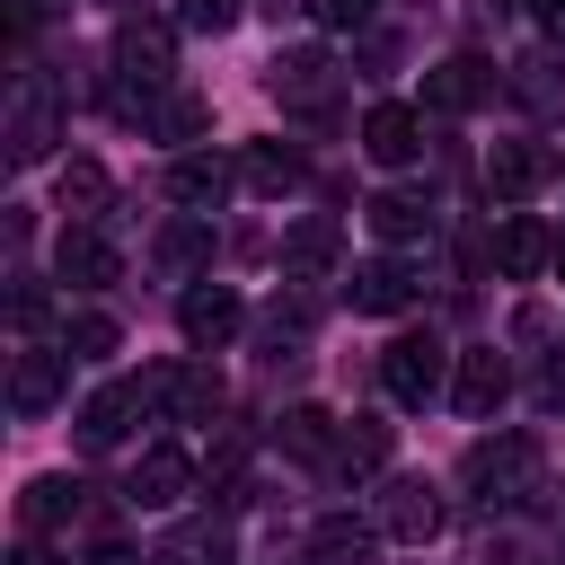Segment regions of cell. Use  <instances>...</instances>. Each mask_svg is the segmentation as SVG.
I'll return each mask as SVG.
<instances>
[{
	"instance_id": "1",
	"label": "cell",
	"mask_w": 565,
	"mask_h": 565,
	"mask_svg": "<svg viewBox=\"0 0 565 565\" xmlns=\"http://www.w3.org/2000/svg\"><path fill=\"white\" fill-rule=\"evenodd\" d=\"M115 71H124L115 106H124V115H150V97H159L168 71H177V35H168L159 18H124V26H115Z\"/></svg>"
},
{
	"instance_id": "2",
	"label": "cell",
	"mask_w": 565,
	"mask_h": 565,
	"mask_svg": "<svg viewBox=\"0 0 565 565\" xmlns=\"http://www.w3.org/2000/svg\"><path fill=\"white\" fill-rule=\"evenodd\" d=\"M459 477L477 486V503H530V494H539V441H530V433H494V441H468Z\"/></svg>"
},
{
	"instance_id": "3",
	"label": "cell",
	"mask_w": 565,
	"mask_h": 565,
	"mask_svg": "<svg viewBox=\"0 0 565 565\" xmlns=\"http://www.w3.org/2000/svg\"><path fill=\"white\" fill-rule=\"evenodd\" d=\"M53 141H62L53 79H44V71H18V88H9V159H18V168H35Z\"/></svg>"
},
{
	"instance_id": "4",
	"label": "cell",
	"mask_w": 565,
	"mask_h": 565,
	"mask_svg": "<svg viewBox=\"0 0 565 565\" xmlns=\"http://www.w3.org/2000/svg\"><path fill=\"white\" fill-rule=\"evenodd\" d=\"M380 380H388L397 406H433L441 380H450V344H441V335H397V344L380 353Z\"/></svg>"
},
{
	"instance_id": "5",
	"label": "cell",
	"mask_w": 565,
	"mask_h": 565,
	"mask_svg": "<svg viewBox=\"0 0 565 565\" xmlns=\"http://www.w3.org/2000/svg\"><path fill=\"white\" fill-rule=\"evenodd\" d=\"M141 397H150V415H168V424H203V415L221 406V380H212L203 362H150V371H141Z\"/></svg>"
},
{
	"instance_id": "6",
	"label": "cell",
	"mask_w": 565,
	"mask_h": 565,
	"mask_svg": "<svg viewBox=\"0 0 565 565\" xmlns=\"http://www.w3.org/2000/svg\"><path fill=\"white\" fill-rule=\"evenodd\" d=\"M177 327H185V344H194V353H221V344L247 327V300H238L230 282H194V291L177 300Z\"/></svg>"
},
{
	"instance_id": "7",
	"label": "cell",
	"mask_w": 565,
	"mask_h": 565,
	"mask_svg": "<svg viewBox=\"0 0 565 565\" xmlns=\"http://www.w3.org/2000/svg\"><path fill=\"white\" fill-rule=\"evenodd\" d=\"M433 530H441V486H433V477H388V486H380V539L424 547Z\"/></svg>"
},
{
	"instance_id": "8",
	"label": "cell",
	"mask_w": 565,
	"mask_h": 565,
	"mask_svg": "<svg viewBox=\"0 0 565 565\" xmlns=\"http://www.w3.org/2000/svg\"><path fill=\"white\" fill-rule=\"evenodd\" d=\"M265 88H274L291 115H327V106H335V62H327V53H274Z\"/></svg>"
},
{
	"instance_id": "9",
	"label": "cell",
	"mask_w": 565,
	"mask_h": 565,
	"mask_svg": "<svg viewBox=\"0 0 565 565\" xmlns=\"http://www.w3.org/2000/svg\"><path fill=\"white\" fill-rule=\"evenodd\" d=\"M230 185H238V168H230L221 150H185V159H168V203H177V212H221Z\"/></svg>"
},
{
	"instance_id": "10",
	"label": "cell",
	"mask_w": 565,
	"mask_h": 565,
	"mask_svg": "<svg viewBox=\"0 0 565 565\" xmlns=\"http://www.w3.org/2000/svg\"><path fill=\"white\" fill-rule=\"evenodd\" d=\"M53 274H62L71 291H106V282L124 274V256H115L88 221H62V238H53Z\"/></svg>"
},
{
	"instance_id": "11",
	"label": "cell",
	"mask_w": 565,
	"mask_h": 565,
	"mask_svg": "<svg viewBox=\"0 0 565 565\" xmlns=\"http://www.w3.org/2000/svg\"><path fill=\"white\" fill-rule=\"evenodd\" d=\"M486 97H494V62H477V53H450V62L424 71V106H433V115H468V106H486Z\"/></svg>"
},
{
	"instance_id": "12",
	"label": "cell",
	"mask_w": 565,
	"mask_h": 565,
	"mask_svg": "<svg viewBox=\"0 0 565 565\" xmlns=\"http://www.w3.org/2000/svg\"><path fill=\"white\" fill-rule=\"evenodd\" d=\"M415 291H424V274H415L406 256L353 265V309H362V318H397V309H415Z\"/></svg>"
},
{
	"instance_id": "13",
	"label": "cell",
	"mask_w": 565,
	"mask_h": 565,
	"mask_svg": "<svg viewBox=\"0 0 565 565\" xmlns=\"http://www.w3.org/2000/svg\"><path fill=\"white\" fill-rule=\"evenodd\" d=\"M62 388H71V353L26 344V353L9 362V406H18V415H53V406H62Z\"/></svg>"
},
{
	"instance_id": "14",
	"label": "cell",
	"mask_w": 565,
	"mask_h": 565,
	"mask_svg": "<svg viewBox=\"0 0 565 565\" xmlns=\"http://www.w3.org/2000/svg\"><path fill=\"white\" fill-rule=\"evenodd\" d=\"M362 150H371L380 168H406V159H424V115H415V106H397V97H380V106L362 115Z\"/></svg>"
},
{
	"instance_id": "15",
	"label": "cell",
	"mask_w": 565,
	"mask_h": 565,
	"mask_svg": "<svg viewBox=\"0 0 565 565\" xmlns=\"http://www.w3.org/2000/svg\"><path fill=\"white\" fill-rule=\"evenodd\" d=\"M132 415H150V397H141V380H106L88 406H79V441L88 450H115L124 433H132Z\"/></svg>"
},
{
	"instance_id": "16",
	"label": "cell",
	"mask_w": 565,
	"mask_h": 565,
	"mask_svg": "<svg viewBox=\"0 0 565 565\" xmlns=\"http://www.w3.org/2000/svg\"><path fill=\"white\" fill-rule=\"evenodd\" d=\"M185 486H194V459L159 441V450H141V459H132V486H124V494H132L141 512H168V503H185Z\"/></svg>"
},
{
	"instance_id": "17",
	"label": "cell",
	"mask_w": 565,
	"mask_h": 565,
	"mask_svg": "<svg viewBox=\"0 0 565 565\" xmlns=\"http://www.w3.org/2000/svg\"><path fill=\"white\" fill-rule=\"evenodd\" d=\"M494 265H503L512 282H530L539 265H556V230H539L530 212H503V221H494Z\"/></svg>"
},
{
	"instance_id": "18",
	"label": "cell",
	"mask_w": 565,
	"mask_h": 565,
	"mask_svg": "<svg viewBox=\"0 0 565 565\" xmlns=\"http://www.w3.org/2000/svg\"><path fill=\"white\" fill-rule=\"evenodd\" d=\"M450 397H459V415H494V406L512 397V362H503L494 344L459 353V380H450Z\"/></svg>"
},
{
	"instance_id": "19",
	"label": "cell",
	"mask_w": 565,
	"mask_h": 565,
	"mask_svg": "<svg viewBox=\"0 0 565 565\" xmlns=\"http://www.w3.org/2000/svg\"><path fill=\"white\" fill-rule=\"evenodd\" d=\"M371 547H380V521H353V512H327L309 530V565H371Z\"/></svg>"
},
{
	"instance_id": "20",
	"label": "cell",
	"mask_w": 565,
	"mask_h": 565,
	"mask_svg": "<svg viewBox=\"0 0 565 565\" xmlns=\"http://www.w3.org/2000/svg\"><path fill=\"white\" fill-rule=\"evenodd\" d=\"M547 168H556L547 150H530V141H494V150H486V194L521 203V194H530V185H539Z\"/></svg>"
},
{
	"instance_id": "21",
	"label": "cell",
	"mask_w": 565,
	"mask_h": 565,
	"mask_svg": "<svg viewBox=\"0 0 565 565\" xmlns=\"http://www.w3.org/2000/svg\"><path fill=\"white\" fill-rule=\"evenodd\" d=\"M150 256H159V274H203L212 265V212H177Z\"/></svg>"
},
{
	"instance_id": "22",
	"label": "cell",
	"mask_w": 565,
	"mask_h": 565,
	"mask_svg": "<svg viewBox=\"0 0 565 565\" xmlns=\"http://www.w3.org/2000/svg\"><path fill=\"white\" fill-rule=\"evenodd\" d=\"M238 185H247V194H291V185H300V150L247 141V150H238Z\"/></svg>"
},
{
	"instance_id": "23",
	"label": "cell",
	"mask_w": 565,
	"mask_h": 565,
	"mask_svg": "<svg viewBox=\"0 0 565 565\" xmlns=\"http://www.w3.org/2000/svg\"><path fill=\"white\" fill-rule=\"evenodd\" d=\"M79 503H88V486H79V477H35V486L18 494V521H26V530H62Z\"/></svg>"
},
{
	"instance_id": "24",
	"label": "cell",
	"mask_w": 565,
	"mask_h": 565,
	"mask_svg": "<svg viewBox=\"0 0 565 565\" xmlns=\"http://www.w3.org/2000/svg\"><path fill=\"white\" fill-rule=\"evenodd\" d=\"M362 221H371L388 247H406V238H424V230H433L424 194H397V185H388V194H371V203H362Z\"/></svg>"
},
{
	"instance_id": "25",
	"label": "cell",
	"mask_w": 565,
	"mask_h": 565,
	"mask_svg": "<svg viewBox=\"0 0 565 565\" xmlns=\"http://www.w3.org/2000/svg\"><path fill=\"white\" fill-rule=\"evenodd\" d=\"M327 265H335V221H300V230L282 238V274H291V282H318Z\"/></svg>"
},
{
	"instance_id": "26",
	"label": "cell",
	"mask_w": 565,
	"mask_h": 565,
	"mask_svg": "<svg viewBox=\"0 0 565 565\" xmlns=\"http://www.w3.org/2000/svg\"><path fill=\"white\" fill-rule=\"evenodd\" d=\"M327 424H335L327 406H291V415L274 424V441H282L291 459H335V433H327Z\"/></svg>"
},
{
	"instance_id": "27",
	"label": "cell",
	"mask_w": 565,
	"mask_h": 565,
	"mask_svg": "<svg viewBox=\"0 0 565 565\" xmlns=\"http://www.w3.org/2000/svg\"><path fill=\"white\" fill-rule=\"evenodd\" d=\"M335 468H344V477H371V468H388V424L353 415V424L335 433Z\"/></svg>"
},
{
	"instance_id": "28",
	"label": "cell",
	"mask_w": 565,
	"mask_h": 565,
	"mask_svg": "<svg viewBox=\"0 0 565 565\" xmlns=\"http://www.w3.org/2000/svg\"><path fill=\"white\" fill-rule=\"evenodd\" d=\"M106 194H115V185H106V168H97V159H71V168H62V212H71V221H97V212H106Z\"/></svg>"
},
{
	"instance_id": "29",
	"label": "cell",
	"mask_w": 565,
	"mask_h": 565,
	"mask_svg": "<svg viewBox=\"0 0 565 565\" xmlns=\"http://www.w3.org/2000/svg\"><path fill=\"white\" fill-rule=\"evenodd\" d=\"M141 124H150L159 141H194V132L212 124V106H203V97H150V115H141Z\"/></svg>"
},
{
	"instance_id": "30",
	"label": "cell",
	"mask_w": 565,
	"mask_h": 565,
	"mask_svg": "<svg viewBox=\"0 0 565 565\" xmlns=\"http://www.w3.org/2000/svg\"><path fill=\"white\" fill-rule=\"evenodd\" d=\"M159 565H230V530L194 521V530H177V539L159 547Z\"/></svg>"
},
{
	"instance_id": "31",
	"label": "cell",
	"mask_w": 565,
	"mask_h": 565,
	"mask_svg": "<svg viewBox=\"0 0 565 565\" xmlns=\"http://www.w3.org/2000/svg\"><path fill=\"white\" fill-rule=\"evenodd\" d=\"M62 353H71V362H106V353H115V318H97V309H79V318L62 327Z\"/></svg>"
},
{
	"instance_id": "32",
	"label": "cell",
	"mask_w": 565,
	"mask_h": 565,
	"mask_svg": "<svg viewBox=\"0 0 565 565\" xmlns=\"http://www.w3.org/2000/svg\"><path fill=\"white\" fill-rule=\"evenodd\" d=\"M238 9H247V0H177V26H185V35H230Z\"/></svg>"
},
{
	"instance_id": "33",
	"label": "cell",
	"mask_w": 565,
	"mask_h": 565,
	"mask_svg": "<svg viewBox=\"0 0 565 565\" xmlns=\"http://www.w3.org/2000/svg\"><path fill=\"white\" fill-rule=\"evenodd\" d=\"M371 9H380V0H309L318 26H371Z\"/></svg>"
},
{
	"instance_id": "34",
	"label": "cell",
	"mask_w": 565,
	"mask_h": 565,
	"mask_svg": "<svg viewBox=\"0 0 565 565\" xmlns=\"http://www.w3.org/2000/svg\"><path fill=\"white\" fill-rule=\"evenodd\" d=\"M530 106H556V62H521V79H512Z\"/></svg>"
},
{
	"instance_id": "35",
	"label": "cell",
	"mask_w": 565,
	"mask_h": 565,
	"mask_svg": "<svg viewBox=\"0 0 565 565\" xmlns=\"http://www.w3.org/2000/svg\"><path fill=\"white\" fill-rule=\"evenodd\" d=\"M44 309H53V300H44L35 282H18V291H9V318H18V327H44Z\"/></svg>"
},
{
	"instance_id": "36",
	"label": "cell",
	"mask_w": 565,
	"mask_h": 565,
	"mask_svg": "<svg viewBox=\"0 0 565 565\" xmlns=\"http://www.w3.org/2000/svg\"><path fill=\"white\" fill-rule=\"evenodd\" d=\"M539 397H547V406H565V353L547 362V380H539Z\"/></svg>"
},
{
	"instance_id": "37",
	"label": "cell",
	"mask_w": 565,
	"mask_h": 565,
	"mask_svg": "<svg viewBox=\"0 0 565 565\" xmlns=\"http://www.w3.org/2000/svg\"><path fill=\"white\" fill-rule=\"evenodd\" d=\"M530 9H539V26H547V35L565 44V0H530Z\"/></svg>"
},
{
	"instance_id": "38",
	"label": "cell",
	"mask_w": 565,
	"mask_h": 565,
	"mask_svg": "<svg viewBox=\"0 0 565 565\" xmlns=\"http://www.w3.org/2000/svg\"><path fill=\"white\" fill-rule=\"evenodd\" d=\"M9 565H62V556H53V547H18Z\"/></svg>"
},
{
	"instance_id": "39",
	"label": "cell",
	"mask_w": 565,
	"mask_h": 565,
	"mask_svg": "<svg viewBox=\"0 0 565 565\" xmlns=\"http://www.w3.org/2000/svg\"><path fill=\"white\" fill-rule=\"evenodd\" d=\"M97 565H141V556H124V547H106V556H97Z\"/></svg>"
},
{
	"instance_id": "40",
	"label": "cell",
	"mask_w": 565,
	"mask_h": 565,
	"mask_svg": "<svg viewBox=\"0 0 565 565\" xmlns=\"http://www.w3.org/2000/svg\"><path fill=\"white\" fill-rule=\"evenodd\" d=\"M556 274H565V230H556Z\"/></svg>"
},
{
	"instance_id": "41",
	"label": "cell",
	"mask_w": 565,
	"mask_h": 565,
	"mask_svg": "<svg viewBox=\"0 0 565 565\" xmlns=\"http://www.w3.org/2000/svg\"><path fill=\"white\" fill-rule=\"evenodd\" d=\"M556 168H565V150H556Z\"/></svg>"
}]
</instances>
